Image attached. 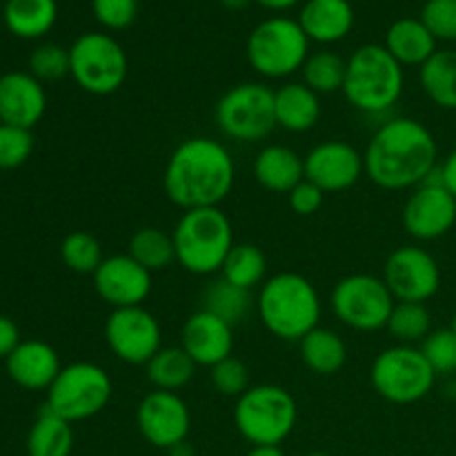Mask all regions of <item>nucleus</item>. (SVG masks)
Returning <instances> with one entry per match:
<instances>
[{"instance_id":"4c0bfd02","label":"nucleus","mask_w":456,"mask_h":456,"mask_svg":"<svg viewBox=\"0 0 456 456\" xmlns=\"http://www.w3.org/2000/svg\"><path fill=\"white\" fill-rule=\"evenodd\" d=\"M419 350L423 352L436 377L456 372V334L450 328L432 330Z\"/></svg>"},{"instance_id":"49530a36","label":"nucleus","mask_w":456,"mask_h":456,"mask_svg":"<svg viewBox=\"0 0 456 456\" xmlns=\"http://www.w3.org/2000/svg\"><path fill=\"white\" fill-rule=\"evenodd\" d=\"M256 4H261V7L270 9V12H288V9L297 7L301 0H254Z\"/></svg>"},{"instance_id":"7ed1b4c3","label":"nucleus","mask_w":456,"mask_h":456,"mask_svg":"<svg viewBox=\"0 0 456 456\" xmlns=\"http://www.w3.org/2000/svg\"><path fill=\"white\" fill-rule=\"evenodd\" d=\"M263 325L283 341H301L319 328L321 298L310 279L297 272H281L263 283L256 298Z\"/></svg>"},{"instance_id":"20e7f679","label":"nucleus","mask_w":456,"mask_h":456,"mask_svg":"<svg viewBox=\"0 0 456 456\" xmlns=\"http://www.w3.org/2000/svg\"><path fill=\"white\" fill-rule=\"evenodd\" d=\"M176 263L196 276L223 270L227 254L234 248V230L221 208L187 209L172 232Z\"/></svg>"},{"instance_id":"ddd939ff","label":"nucleus","mask_w":456,"mask_h":456,"mask_svg":"<svg viewBox=\"0 0 456 456\" xmlns=\"http://www.w3.org/2000/svg\"><path fill=\"white\" fill-rule=\"evenodd\" d=\"M105 341L123 363L147 365L163 347V330L142 305L118 307L105 321Z\"/></svg>"},{"instance_id":"4468645a","label":"nucleus","mask_w":456,"mask_h":456,"mask_svg":"<svg viewBox=\"0 0 456 456\" xmlns=\"http://www.w3.org/2000/svg\"><path fill=\"white\" fill-rule=\"evenodd\" d=\"M383 281L395 301L426 303L439 292L441 267L430 252L417 245H405L390 254Z\"/></svg>"},{"instance_id":"79ce46f5","label":"nucleus","mask_w":456,"mask_h":456,"mask_svg":"<svg viewBox=\"0 0 456 456\" xmlns=\"http://www.w3.org/2000/svg\"><path fill=\"white\" fill-rule=\"evenodd\" d=\"M92 9L105 29L123 31L136 20L138 0H92Z\"/></svg>"},{"instance_id":"39448f33","label":"nucleus","mask_w":456,"mask_h":456,"mask_svg":"<svg viewBox=\"0 0 456 456\" xmlns=\"http://www.w3.org/2000/svg\"><path fill=\"white\" fill-rule=\"evenodd\" d=\"M403 67L386 45H363L347 58L346 83L341 92L354 110L386 114L403 94Z\"/></svg>"},{"instance_id":"8fccbe9b","label":"nucleus","mask_w":456,"mask_h":456,"mask_svg":"<svg viewBox=\"0 0 456 456\" xmlns=\"http://www.w3.org/2000/svg\"><path fill=\"white\" fill-rule=\"evenodd\" d=\"M167 452H169V456H194V454H191V448H190V445H187V441H183V444L174 445V448L167 450Z\"/></svg>"},{"instance_id":"423d86ee","label":"nucleus","mask_w":456,"mask_h":456,"mask_svg":"<svg viewBox=\"0 0 456 456\" xmlns=\"http://www.w3.org/2000/svg\"><path fill=\"white\" fill-rule=\"evenodd\" d=\"M245 52L252 69L263 78H288L305 65L310 38L298 20L272 16L254 27Z\"/></svg>"},{"instance_id":"f257e3e1","label":"nucleus","mask_w":456,"mask_h":456,"mask_svg":"<svg viewBox=\"0 0 456 456\" xmlns=\"http://www.w3.org/2000/svg\"><path fill=\"white\" fill-rule=\"evenodd\" d=\"M436 159L439 147L432 132L408 116L386 120L363 151L370 181L390 191L423 185L435 174Z\"/></svg>"},{"instance_id":"c03bdc74","label":"nucleus","mask_w":456,"mask_h":456,"mask_svg":"<svg viewBox=\"0 0 456 456\" xmlns=\"http://www.w3.org/2000/svg\"><path fill=\"white\" fill-rule=\"evenodd\" d=\"M20 332L18 325L9 316L0 314V359H7L18 346H20Z\"/></svg>"},{"instance_id":"6e6552de","label":"nucleus","mask_w":456,"mask_h":456,"mask_svg":"<svg viewBox=\"0 0 456 456\" xmlns=\"http://www.w3.org/2000/svg\"><path fill=\"white\" fill-rule=\"evenodd\" d=\"M129 62L123 45L105 31H87L69 47V76L83 92L110 96L127 80Z\"/></svg>"},{"instance_id":"f03ea898","label":"nucleus","mask_w":456,"mask_h":456,"mask_svg":"<svg viewBox=\"0 0 456 456\" xmlns=\"http://www.w3.org/2000/svg\"><path fill=\"white\" fill-rule=\"evenodd\" d=\"M236 181V165L223 142L208 136L183 141L165 165L163 187L181 209L218 208Z\"/></svg>"},{"instance_id":"7c9ffc66","label":"nucleus","mask_w":456,"mask_h":456,"mask_svg":"<svg viewBox=\"0 0 456 456\" xmlns=\"http://www.w3.org/2000/svg\"><path fill=\"white\" fill-rule=\"evenodd\" d=\"M200 310L218 316V319H223L234 328L252 310V294H249V289L239 288V285L230 283V281L221 276V279L212 281L205 288L203 307Z\"/></svg>"},{"instance_id":"b1692460","label":"nucleus","mask_w":456,"mask_h":456,"mask_svg":"<svg viewBox=\"0 0 456 456\" xmlns=\"http://www.w3.org/2000/svg\"><path fill=\"white\" fill-rule=\"evenodd\" d=\"M276 127L285 132L305 134L321 118V96L305 83H285L274 92Z\"/></svg>"},{"instance_id":"c9c22d12","label":"nucleus","mask_w":456,"mask_h":456,"mask_svg":"<svg viewBox=\"0 0 456 456\" xmlns=\"http://www.w3.org/2000/svg\"><path fill=\"white\" fill-rule=\"evenodd\" d=\"M61 258L71 272L78 274H92L105 261L102 256V245L98 243L96 236L87 232H71L61 243Z\"/></svg>"},{"instance_id":"09e8293b","label":"nucleus","mask_w":456,"mask_h":456,"mask_svg":"<svg viewBox=\"0 0 456 456\" xmlns=\"http://www.w3.org/2000/svg\"><path fill=\"white\" fill-rule=\"evenodd\" d=\"M249 3H254V0H221L223 7L230 9V12H240V9L248 7Z\"/></svg>"},{"instance_id":"a18cd8bd","label":"nucleus","mask_w":456,"mask_h":456,"mask_svg":"<svg viewBox=\"0 0 456 456\" xmlns=\"http://www.w3.org/2000/svg\"><path fill=\"white\" fill-rule=\"evenodd\" d=\"M439 176H441V183L445 185V190H448L456 199V150L445 156L444 165L439 167Z\"/></svg>"},{"instance_id":"e433bc0d","label":"nucleus","mask_w":456,"mask_h":456,"mask_svg":"<svg viewBox=\"0 0 456 456\" xmlns=\"http://www.w3.org/2000/svg\"><path fill=\"white\" fill-rule=\"evenodd\" d=\"M29 74L40 83H53L69 76V49L56 43L36 47L29 56Z\"/></svg>"},{"instance_id":"ea45409f","label":"nucleus","mask_w":456,"mask_h":456,"mask_svg":"<svg viewBox=\"0 0 456 456\" xmlns=\"http://www.w3.org/2000/svg\"><path fill=\"white\" fill-rule=\"evenodd\" d=\"M212 383L223 396H243L249 390V368L236 356H227L212 368Z\"/></svg>"},{"instance_id":"9b49d317","label":"nucleus","mask_w":456,"mask_h":456,"mask_svg":"<svg viewBox=\"0 0 456 456\" xmlns=\"http://www.w3.org/2000/svg\"><path fill=\"white\" fill-rule=\"evenodd\" d=\"M216 125L227 138L258 142L276 127L274 92L265 83H240L227 89L216 102Z\"/></svg>"},{"instance_id":"0eeeda50","label":"nucleus","mask_w":456,"mask_h":456,"mask_svg":"<svg viewBox=\"0 0 456 456\" xmlns=\"http://www.w3.org/2000/svg\"><path fill=\"white\" fill-rule=\"evenodd\" d=\"M297 419V401L281 386L249 387L234 408L236 430L252 445H281L292 435Z\"/></svg>"},{"instance_id":"de8ad7c7","label":"nucleus","mask_w":456,"mask_h":456,"mask_svg":"<svg viewBox=\"0 0 456 456\" xmlns=\"http://www.w3.org/2000/svg\"><path fill=\"white\" fill-rule=\"evenodd\" d=\"M248 456H285L281 445H252Z\"/></svg>"},{"instance_id":"f3484780","label":"nucleus","mask_w":456,"mask_h":456,"mask_svg":"<svg viewBox=\"0 0 456 456\" xmlns=\"http://www.w3.org/2000/svg\"><path fill=\"white\" fill-rule=\"evenodd\" d=\"M305 178L328 191H346L365 174L363 154L346 141H325L307 151Z\"/></svg>"},{"instance_id":"cd10ccee","label":"nucleus","mask_w":456,"mask_h":456,"mask_svg":"<svg viewBox=\"0 0 456 456\" xmlns=\"http://www.w3.org/2000/svg\"><path fill=\"white\" fill-rule=\"evenodd\" d=\"M301 359L307 368L321 377H332L346 365V341L330 328H314L301 341Z\"/></svg>"},{"instance_id":"f704fd0d","label":"nucleus","mask_w":456,"mask_h":456,"mask_svg":"<svg viewBox=\"0 0 456 456\" xmlns=\"http://www.w3.org/2000/svg\"><path fill=\"white\" fill-rule=\"evenodd\" d=\"M387 330L401 346H412V343L426 341L432 332V314L426 303H403L396 301L392 310Z\"/></svg>"},{"instance_id":"603ef678","label":"nucleus","mask_w":456,"mask_h":456,"mask_svg":"<svg viewBox=\"0 0 456 456\" xmlns=\"http://www.w3.org/2000/svg\"><path fill=\"white\" fill-rule=\"evenodd\" d=\"M305 456H330V454H325V452H310V454H305Z\"/></svg>"},{"instance_id":"1a4fd4ad","label":"nucleus","mask_w":456,"mask_h":456,"mask_svg":"<svg viewBox=\"0 0 456 456\" xmlns=\"http://www.w3.org/2000/svg\"><path fill=\"white\" fill-rule=\"evenodd\" d=\"M111 379L101 365L78 361L65 365L47 390V405L53 414L76 423L92 419L107 408L111 399Z\"/></svg>"},{"instance_id":"c756f323","label":"nucleus","mask_w":456,"mask_h":456,"mask_svg":"<svg viewBox=\"0 0 456 456\" xmlns=\"http://www.w3.org/2000/svg\"><path fill=\"white\" fill-rule=\"evenodd\" d=\"M147 379L156 390L178 392L194 379L196 363L190 359L181 346L178 347H160L154 359L145 365Z\"/></svg>"},{"instance_id":"9d476101","label":"nucleus","mask_w":456,"mask_h":456,"mask_svg":"<svg viewBox=\"0 0 456 456\" xmlns=\"http://www.w3.org/2000/svg\"><path fill=\"white\" fill-rule=\"evenodd\" d=\"M370 379L379 395L396 405H410L426 399L436 381L423 352L414 346H395L374 359Z\"/></svg>"},{"instance_id":"a211bd4d","label":"nucleus","mask_w":456,"mask_h":456,"mask_svg":"<svg viewBox=\"0 0 456 456\" xmlns=\"http://www.w3.org/2000/svg\"><path fill=\"white\" fill-rule=\"evenodd\" d=\"M94 288L98 297L114 310L136 307L150 297L151 272H147L129 254H116L107 256L94 272Z\"/></svg>"},{"instance_id":"2f4dec72","label":"nucleus","mask_w":456,"mask_h":456,"mask_svg":"<svg viewBox=\"0 0 456 456\" xmlns=\"http://www.w3.org/2000/svg\"><path fill=\"white\" fill-rule=\"evenodd\" d=\"M129 256L141 263L147 272L167 270L176 261L174 239L159 227H142L129 240Z\"/></svg>"},{"instance_id":"dca6fc26","label":"nucleus","mask_w":456,"mask_h":456,"mask_svg":"<svg viewBox=\"0 0 456 456\" xmlns=\"http://www.w3.org/2000/svg\"><path fill=\"white\" fill-rule=\"evenodd\" d=\"M136 423L147 444L160 450H172L174 445L187 441L191 414L178 392L154 390L138 405Z\"/></svg>"},{"instance_id":"aec40b11","label":"nucleus","mask_w":456,"mask_h":456,"mask_svg":"<svg viewBox=\"0 0 456 456\" xmlns=\"http://www.w3.org/2000/svg\"><path fill=\"white\" fill-rule=\"evenodd\" d=\"M181 347L196 365L214 368L223 359L232 356L234 332H232L230 323L209 314V312L199 310L183 325Z\"/></svg>"},{"instance_id":"c85d7f7f","label":"nucleus","mask_w":456,"mask_h":456,"mask_svg":"<svg viewBox=\"0 0 456 456\" xmlns=\"http://www.w3.org/2000/svg\"><path fill=\"white\" fill-rule=\"evenodd\" d=\"M74 450V430L71 423L53 414L52 410H40L38 419L27 436L29 456H69Z\"/></svg>"},{"instance_id":"412c9836","label":"nucleus","mask_w":456,"mask_h":456,"mask_svg":"<svg viewBox=\"0 0 456 456\" xmlns=\"http://www.w3.org/2000/svg\"><path fill=\"white\" fill-rule=\"evenodd\" d=\"M62 365L49 343L25 341L7 356V372L25 390H49Z\"/></svg>"},{"instance_id":"f8f14e48","label":"nucleus","mask_w":456,"mask_h":456,"mask_svg":"<svg viewBox=\"0 0 456 456\" xmlns=\"http://www.w3.org/2000/svg\"><path fill=\"white\" fill-rule=\"evenodd\" d=\"M332 310L343 325L359 332L387 328L396 301L386 281L372 274L343 276L332 289Z\"/></svg>"},{"instance_id":"473e14b6","label":"nucleus","mask_w":456,"mask_h":456,"mask_svg":"<svg viewBox=\"0 0 456 456\" xmlns=\"http://www.w3.org/2000/svg\"><path fill=\"white\" fill-rule=\"evenodd\" d=\"M223 279L239 285L243 289H254L265 281L267 258L261 248L254 243H236L232 252L227 254L221 270Z\"/></svg>"},{"instance_id":"a878e982","label":"nucleus","mask_w":456,"mask_h":456,"mask_svg":"<svg viewBox=\"0 0 456 456\" xmlns=\"http://www.w3.org/2000/svg\"><path fill=\"white\" fill-rule=\"evenodd\" d=\"M4 25L18 38H43L52 31L58 18L56 0H7Z\"/></svg>"},{"instance_id":"393cba45","label":"nucleus","mask_w":456,"mask_h":456,"mask_svg":"<svg viewBox=\"0 0 456 456\" xmlns=\"http://www.w3.org/2000/svg\"><path fill=\"white\" fill-rule=\"evenodd\" d=\"M386 49L401 67H421L436 52V38L421 18H399L387 29Z\"/></svg>"},{"instance_id":"2eb2a0df","label":"nucleus","mask_w":456,"mask_h":456,"mask_svg":"<svg viewBox=\"0 0 456 456\" xmlns=\"http://www.w3.org/2000/svg\"><path fill=\"white\" fill-rule=\"evenodd\" d=\"M456 223V199L441 183L439 167L423 185L414 187L403 208V227L412 239L436 240Z\"/></svg>"},{"instance_id":"3c124183","label":"nucleus","mask_w":456,"mask_h":456,"mask_svg":"<svg viewBox=\"0 0 456 456\" xmlns=\"http://www.w3.org/2000/svg\"><path fill=\"white\" fill-rule=\"evenodd\" d=\"M450 330H452V332L456 334V314H454V319H452V325H450Z\"/></svg>"},{"instance_id":"37998d69","label":"nucleus","mask_w":456,"mask_h":456,"mask_svg":"<svg viewBox=\"0 0 456 456\" xmlns=\"http://www.w3.org/2000/svg\"><path fill=\"white\" fill-rule=\"evenodd\" d=\"M323 196L325 191L321 190V187H316L314 183L303 178V181L288 194L289 208H292V212L298 214V216H312V214L319 212L321 205H323Z\"/></svg>"},{"instance_id":"6ab92c4d","label":"nucleus","mask_w":456,"mask_h":456,"mask_svg":"<svg viewBox=\"0 0 456 456\" xmlns=\"http://www.w3.org/2000/svg\"><path fill=\"white\" fill-rule=\"evenodd\" d=\"M47 110L43 83L27 71L0 76V123L31 129Z\"/></svg>"},{"instance_id":"5701e85b","label":"nucleus","mask_w":456,"mask_h":456,"mask_svg":"<svg viewBox=\"0 0 456 456\" xmlns=\"http://www.w3.org/2000/svg\"><path fill=\"white\" fill-rule=\"evenodd\" d=\"M254 178L265 190L289 194L305 178V163L285 145H267L254 159Z\"/></svg>"},{"instance_id":"72a5a7b5","label":"nucleus","mask_w":456,"mask_h":456,"mask_svg":"<svg viewBox=\"0 0 456 456\" xmlns=\"http://www.w3.org/2000/svg\"><path fill=\"white\" fill-rule=\"evenodd\" d=\"M346 69L347 61H343L338 53L328 52V49H321L307 56L305 65H303V83L321 94H334L338 89H343L346 83Z\"/></svg>"},{"instance_id":"4be33fe9","label":"nucleus","mask_w":456,"mask_h":456,"mask_svg":"<svg viewBox=\"0 0 456 456\" xmlns=\"http://www.w3.org/2000/svg\"><path fill=\"white\" fill-rule=\"evenodd\" d=\"M298 25L310 43L332 45L346 38L354 27V9L350 0H307L301 7Z\"/></svg>"},{"instance_id":"58836bf2","label":"nucleus","mask_w":456,"mask_h":456,"mask_svg":"<svg viewBox=\"0 0 456 456\" xmlns=\"http://www.w3.org/2000/svg\"><path fill=\"white\" fill-rule=\"evenodd\" d=\"M34 151L31 129L0 123V169H16L27 163Z\"/></svg>"},{"instance_id":"bb28decb","label":"nucleus","mask_w":456,"mask_h":456,"mask_svg":"<svg viewBox=\"0 0 456 456\" xmlns=\"http://www.w3.org/2000/svg\"><path fill=\"white\" fill-rule=\"evenodd\" d=\"M419 80L436 107L456 110V49H436L430 61L419 67Z\"/></svg>"},{"instance_id":"a19ab883","label":"nucleus","mask_w":456,"mask_h":456,"mask_svg":"<svg viewBox=\"0 0 456 456\" xmlns=\"http://www.w3.org/2000/svg\"><path fill=\"white\" fill-rule=\"evenodd\" d=\"M421 20L436 40H456V0H428Z\"/></svg>"}]
</instances>
